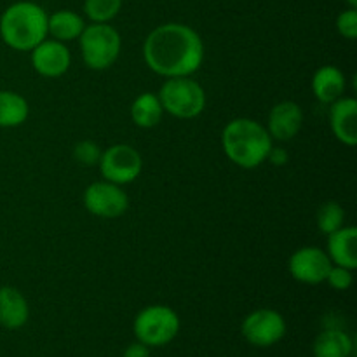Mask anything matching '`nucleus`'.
<instances>
[{
    "label": "nucleus",
    "mask_w": 357,
    "mask_h": 357,
    "mask_svg": "<svg viewBox=\"0 0 357 357\" xmlns=\"http://www.w3.org/2000/svg\"><path fill=\"white\" fill-rule=\"evenodd\" d=\"M143 58L152 72L162 77H188L204 59V44L194 28L166 23L150 31L143 44Z\"/></svg>",
    "instance_id": "f257e3e1"
},
{
    "label": "nucleus",
    "mask_w": 357,
    "mask_h": 357,
    "mask_svg": "<svg viewBox=\"0 0 357 357\" xmlns=\"http://www.w3.org/2000/svg\"><path fill=\"white\" fill-rule=\"evenodd\" d=\"M227 157L244 169H253L267 160L272 138L267 129L253 119H234L222 132Z\"/></svg>",
    "instance_id": "f03ea898"
},
{
    "label": "nucleus",
    "mask_w": 357,
    "mask_h": 357,
    "mask_svg": "<svg viewBox=\"0 0 357 357\" xmlns=\"http://www.w3.org/2000/svg\"><path fill=\"white\" fill-rule=\"evenodd\" d=\"M47 13L35 2H16L0 16V37L14 51H31L47 37Z\"/></svg>",
    "instance_id": "7ed1b4c3"
},
{
    "label": "nucleus",
    "mask_w": 357,
    "mask_h": 357,
    "mask_svg": "<svg viewBox=\"0 0 357 357\" xmlns=\"http://www.w3.org/2000/svg\"><path fill=\"white\" fill-rule=\"evenodd\" d=\"M82 59L91 70H107L121 54V35L108 23H93L79 37Z\"/></svg>",
    "instance_id": "20e7f679"
},
{
    "label": "nucleus",
    "mask_w": 357,
    "mask_h": 357,
    "mask_svg": "<svg viewBox=\"0 0 357 357\" xmlns=\"http://www.w3.org/2000/svg\"><path fill=\"white\" fill-rule=\"evenodd\" d=\"M164 110L178 119H194L206 107V94L201 84L190 77H169L159 91Z\"/></svg>",
    "instance_id": "39448f33"
},
{
    "label": "nucleus",
    "mask_w": 357,
    "mask_h": 357,
    "mask_svg": "<svg viewBox=\"0 0 357 357\" xmlns=\"http://www.w3.org/2000/svg\"><path fill=\"white\" fill-rule=\"evenodd\" d=\"M136 338L146 347H162L173 342L180 331V317L171 307L150 305L135 317Z\"/></svg>",
    "instance_id": "423d86ee"
},
{
    "label": "nucleus",
    "mask_w": 357,
    "mask_h": 357,
    "mask_svg": "<svg viewBox=\"0 0 357 357\" xmlns=\"http://www.w3.org/2000/svg\"><path fill=\"white\" fill-rule=\"evenodd\" d=\"M98 166H100L101 176L105 178V181L115 185H128L139 176L143 160L138 150L132 149L131 145L119 143L101 153Z\"/></svg>",
    "instance_id": "0eeeda50"
},
{
    "label": "nucleus",
    "mask_w": 357,
    "mask_h": 357,
    "mask_svg": "<svg viewBox=\"0 0 357 357\" xmlns=\"http://www.w3.org/2000/svg\"><path fill=\"white\" fill-rule=\"evenodd\" d=\"M243 337L255 347H272L286 335V321L278 310L260 309L243 321Z\"/></svg>",
    "instance_id": "6e6552de"
},
{
    "label": "nucleus",
    "mask_w": 357,
    "mask_h": 357,
    "mask_svg": "<svg viewBox=\"0 0 357 357\" xmlns=\"http://www.w3.org/2000/svg\"><path fill=\"white\" fill-rule=\"evenodd\" d=\"M84 206L100 218H119L129 206V199L121 185L110 181H96L84 192Z\"/></svg>",
    "instance_id": "1a4fd4ad"
},
{
    "label": "nucleus",
    "mask_w": 357,
    "mask_h": 357,
    "mask_svg": "<svg viewBox=\"0 0 357 357\" xmlns=\"http://www.w3.org/2000/svg\"><path fill=\"white\" fill-rule=\"evenodd\" d=\"M289 274L303 284H321L326 281L331 268V260L326 251L314 246L296 250L289 258Z\"/></svg>",
    "instance_id": "9d476101"
},
{
    "label": "nucleus",
    "mask_w": 357,
    "mask_h": 357,
    "mask_svg": "<svg viewBox=\"0 0 357 357\" xmlns=\"http://www.w3.org/2000/svg\"><path fill=\"white\" fill-rule=\"evenodd\" d=\"M31 65L35 72L40 73L42 77H59L70 68L72 56H70L68 47L65 42L59 40H44L31 49Z\"/></svg>",
    "instance_id": "9b49d317"
},
{
    "label": "nucleus",
    "mask_w": 357,
    "mask_h": 357,
    "mask_svg": "<svg viewBox=\"0 0 357 357\" xmlns=\"http://www.w3.org/2000/svg\"><path fill=\"white\" fill-rule=\"evenodd\" d=\"M302 108L295 101H281L268 114L267 131L271 138L288 142L298 135V131L302 129Z\"/></svg>",
    "instance_id": "f8f14e48"
},
{
    "label": "nucleus",
    "mask_w": 357,
    "mask_h": 357,
    "mask_svg": "<svg viewBox=\"0 0 357 357\" xmlns=\"http://www.w3.org/2000/svg\"><path fill=\"white\" fill-rule=\"evenodd\" d=\"M330 124L333 135L344 145L357 143V101L354 98H340L330 108Z\"/></svg>",
    "instance_id": "ddd939ff"
},
{
    "label": "nucleus",
    "mask_w": 357,
    "mask_h": 357,
    "mask_svg": "<svg viewBox=\"0 0 357 357\" xmlns=\"http://www.w3.org/2000/svg\"><path fill=\"white\" fill-rule=\"evenodd\" d=\"M328 257L331 264L340 267H357V229L356 227H342L337 232L328 236Z\"/></svg>",
    "instance_id": "4468645a"
},
{
    "label": "nucleus",
    "mask_w": 357,
    "mask_h": 357,
    "mask_svg": "<svg viewBox=\"0 0 357 357\" xmlns=\"http://www.w3.org/2000/svg\"><path fill=\"white\" fill-rule=\"evenodd\" d=\"M30 309L23 293L13 286L0 288V324L7 330H20L26 324Z\"/></svg>",
    "instance_id": "2eb2a0df"
},
{
    "label": "nucleus",
    "mask_w": 357,
    "mask_h": 357,
    "mask_svg": "<svg viewBox=\"0 0 357 357\" xmlns=\"http://www.w3.org/2000/svg\"><path fill=\"white\" fill-rule=\"evenodd\" d=\"M312 93L321 103L331 105L345 93V75L333 65L321 66L312 79Z\"/></svg>",
    "instance_id": "dca6fc26"
},
{
    "label": "nucleus",
    "mask_w": 357,
    "mask_h": 357,
    "mask_svg": "<svg viewBox=\"0 0 357 357\" xmlns=\"http://www.w3.org/2000/svg\"><path fill=\"white\" fill-rule=\"evenodd\" d=\"M86 24L77 13L68 9L56 10L47 17V33L52 35L54 40L70 42L80 37Z\"/></svg>",
    "instance_id": "f3484780"
},
{
    "label": "nucleus",
    "mask_w": 357,
    "mask_h": 357,
    "mask_svg": "<svg viewBox=\"0 0 357 357\" xmlns=\"http://www.w3.org/2000/svg\"><path fill=\"white\" fill-rule=\"evenodd\" d=\"M162 105L157 94L143 93L135 100L131 107V119L138 128H155L162 119Z\"/></svg>",
    "instance_id": "a211bd4d"
},
{
    "label": "nucleus",
    "mask_w": 357,
    "mask_h": 357,
    "mask_svg": "<svg viewBox=\"0 0 357 357\" xmlns=\"http://www.w3.org/2000/svg\"><path fill=\"white\" fill-rule=\"evenodd\" d=\"M28 101L14 91H0V128H17L28 119Z\"/></svg>",
    "instance_id": "6ab92c4d"
},
{
    "label": "nucleus",
    "mask_w": 357,
    "mask_h": 357,
    "mask_svg": "<svg viewBox=\"0 0 357 357\" xmlns=\"http://www.w3.org/2000/svg\"><path fill=\"white\" fill-rule=\"evenodd\" d=\"M316 357H349L352 352V340L345 331L326 330L314 342Z\"/></svg>",
    "instance_id": "aec40b11"
},
{
    "label": "nucleus",
    "mask_w": 357,
    "mask_h": 357,
    "mask_svg": "<svg viewBox=\"0 0 357 357\" xmlns=\"http://www.w3.org/2000/svg\"><path fill=\"white\" fill-rule=\"evenodd\" d=\"M344 220H345V211L342 209V206L335 201H328L317 209L316 215V222L317 227L323 234H333L337 232L338 229L344 227Z\"/></svg>",
    "instance_id": "412c9836"
},
{
    "label": "nucleus",
    "mask_w": 357,
    "mask_h": 357,
    "mask_svg": "<svg viewBox=\"0 0 357 357\" xmlns=\"http://www.w3.org/2000/svg\"><path fill=\"white\" fill-rule=\"evenodd\" d=\"M122 0H84V13L93 23H108L119 14Z\"/></svg>",
    "instance_id": "4be33fe9"
},
{
    "label": "nucleus",
    "mask_w": 357,
    "mask_h": 357,
    "mask_svg": "<svg viewBox=\"0 0 357 357\" xmlns=\"http://www.w3.org/2000/svg\"><path fill=\"white\" fill-rule=\"evenodd\" d=\"M101 153L103 152H101V149L96 143L86 139V142H80L75 145V149H73V159H75L80 166L91 167L100 164Z\"/></svg>",
    "instance_id": "5701e85b"
},
{
    "label": "nucleus",
    "mask_w": 357,
    "mask_h": 357,
    "mask_svg": "<svg viewBox=\"0 0 357 357\" xmlns=\"http://www.w3.org/2000/svg\"><path fill=\"white\" fill-rule=\"evenodd\" d=\"M337 30L342 37L354 40L357 37V10L356 7L344 10L337 17Z\"/></svg>",
    "instance_id": "b1692460"
},
{
    "label": "nucleus",
    "mask_w": 357,
    "mask_h": 357,
    "mask_svg": "<svg viewBox=\"0 0 357 357\" xmlns=\"http://www.w3.org/2000/svg\"><path fill=\"white\" fill-rule=\"evenodd\" d=\"M328 284L337 291H345L352 286V272L349 268L340 267V265H331L330 272L326 275Z\"/></svg>",
    "instance_id": "393cba45"
},
{
    "label": "nucleus",
    "mask_w": 357,
    "mask_h": 357,
    "mask_svg": "<svg viewBox=\"0 0 357 357\" xmlns=\"http://www.w3.org/2000/svg\"><path fill=\"white\" fill-rule=\"evenodd\" d=\"M122 357H150V351L146 345H143L142 342L138 344H131L128 349L124 351Z\"/></svg>",
    "instance_id": "a878e982"
},
{
    "label": "nucleus",
    "mask_w": 357,
    "mask_h": 357,
    "mask_svg": "<svg viewBox=\"0 0 357 357\" xmlns=\"http://www.w3.org/2000/svg\"><path fill=\"white\" fill-rule=\"evenodd\" d=\"M267 159L271 160L272 164H275V166H282V164L288 162V153H286L282 149H274V146H272Z\"/></svg>",
    "instance_id": "bb28decb"
},
{
    "label": "nucleus",
    "mask_w": 357,
    "mask_h": 357,
    "mask_svg": "<svg viewBox=\"0 0 357 357\" xmlns=\"http://www.w3.org/2000/svg\"><path fill=\"white\" fill-rule=\"evenodd\" d=\"M347 3H349V6H351V7H356V6H357V0H347Z\"/></svg>",
    "instance_id": "cd10ccee"
}]
</instances>
